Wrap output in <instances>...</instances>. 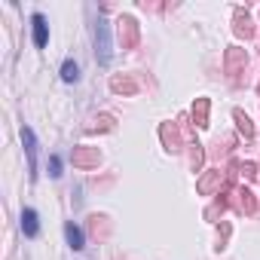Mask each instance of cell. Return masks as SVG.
<instances>
[{
	"mask_svg": "<svg viewBox=\"0 0 260 260\" xmlns=\"http://www.w3.org/2000/svg\"><path fill=\"white\" fill-rule=\"evenodd\" d=\"M223 68H226V77H230L233 83H239V74L248 68V52L239 49V46H230L226 55H223Z\"/></svg>",
	"mask_w": 260,
	"mask_h": 260,
	"instance_id": "cell-1",
	"label": "cell"
},
{
	"mask_svg": "<svg viewBox=\"0 0 260 260\" xmlns=\"http://www.w3.org/2000/svg\"><path fill=\"white\" fill-rule=\"evenodd\" d=\"M226 202H230V208H236L239 214H251V211L257 208V202H254V193H251L248 187H230V193H226Z\"/></svg>",
	"mask_w": 260,
	"mask_h": 260,
	"instance_id": "cell-2",
	"label": "cell"
},
{
	"mask_svg": "<svg viewBox=\"0 0 260 260\" xmlns=\"http://www.w3.org/2000/svg\"><path fill=\"white\" fill-rule=\"evenodd\" d=\"M116 34H119L122 49H135V46H138V22H135L132 16H122V19L116 22Z\"/></svg>",
	"mask_w": 260,
	"mask_h": 260,
	"instance_id": "cell-3",
	"label": "cell"
},
{
	"mask_svg": "<svg viewBox=\"0 0 260 260\" xmlns=\"http://www.w3.org/2000/svg\"><path fill=\"white\" fill-rule=\"evenodd\" d=\"M95 52H98V61L101 64H107L110 61V34H107V22L104 19H98V25H95Z\"/></svg>",
	"mask_w": 260,
	"mask_h": 260,
	"instance_id": "cell-4",
	"label": "cell"
},
{
	"mask_svg": "<svg viewBox=\"0 0 260 260\" xmlns=\"http://www.w3.org/2000/svg\"><path fill=\"white\" fill-rule=\"evenodd\" d=\"M22 144L28 153V175H31V181H37V141H34V132L28 125L22 128Z\"/></svg>",
	"mask_w": 260,
	"mask_h": 260,
	"instance_id": "cell-5",
	"label": "cell"
},
{
	"mask_svg": "<svg viewBox=\"0 0 260 260\" xmlns=\"http://www.w3.org/2000/svg\"><path fill=\"white\" fill-rule=\"evenodd\" d=\"M101 162L98 147H74V166L77 169H95Z\"/></svg>",
	"mask_w": 260,
	"mask_h": 260,
	"instance_id": "cell-6",
	"label": "cell"
},
{
	"mask_svg": "<svg viewBox=\"0 0 260 260\" xmlns=\"http://www.w3.org/2000/svg\"><path fill=\"white\" fill-rule=\"evenodd\" d=\"M159 138H162L166 150H172V153L181 150V132H178L175 122H162V125H159Z\"/></svg>",
	"mask_w": 260,
	"mask_h": 260,
	"instance_id": "cell-7",
	"label": "cell"
},
{
	"mask_svg": "<svg viewBox=\"0 0 260 260\" xmlns=\"http://www.w3.org/2000/svg\"><path fill=\"white\" fill-rule=\"evenodd\" d=\"M233 31H236V37H245V40H251V37H254L251 16H248L245 10H236V13H233Z\"/></svg>",
	"mask_w": 260,
	"mask_h": 260,
	"instance_id": "cell-8",
	"label": "cell"
},
{
	"mask_svg": "<svg viewBox=\"0 0 260 260\" xmlns=\"http://www.w3.org/2000/svg\"><path fill=\"white\" fill-rule=\"evenodd\" d=\"M31 25H34V46L43 49V46L49 43V25H46V16L37 13V16L31 19Z\"/></svg>",
	"mask_w": 260,
	"mask_h": 260,
	"instance_id": "cell-9",
	"label": "cell"
},
{
	"mask_svg": "<svg viewBox=\"0 0 260 260\" xmlns=\"http://www.w3.org/2000/svg\"><path fill=\"white\" fill-rule=\"evenodd\" d=\"M220 184H223V175H220V169H217V172H208L196 187H199V193H202V196H214Z\"/></svg>",
	"mask_w": 260,
	"mask_h": 260,
	"instance_id": "cell-10",
	"label": "cell"
},
{
	"mask_svg": "<svg viewBox=\"0 0 260 260\" xmlns=\"http://www.w3.org/2000/svg\"><path fill=\"white\" fill-rule=\"evenodd\" d=\"M110 89H113L116 95H135V92H138V83H135L132 77H113V80H110Z\"/></svg>",
	"mask_w": 260,
	"mask_h": 260,
	"instance_id": "cell-11",
	"label": "cell"
},
{
	"mask_svg": "<svg viewBox=\"0 0 260 260\" xmlns=\"http://www.w3.org/2000/svg\"><path fill=\"white\" fill-rule=\"evenodd\" d=\"M208 107H211L208 98H196V101H193V122H196L199 128L208 125Z\"/></svg>",
	"mask_w": 260,
	"mask_h": 260,
	"instance_id": "cell-12",
	"label": "cell"
},
{
	"mask_svg": "<svg viewBox=\"0 0 260 260\" xmlns=\"http://www.w3.org/2000/svg\"><path fill=\"white\" fill-rule=\"evenodd\" d=\"M233 119H236V125H239V132L245 135V141H251V138H254V122H251V116L236 107V110H233Z\"/></svg>",
	"mask_w": 260,
	"mask_h": 260,
	"instance_id": "cell-13",
	"label": "cell"
},
{
	"mask_svg": "<svg viewBox=\"0 0 260 260\" xmlns=\"http://www.w3.org/2000/svg\"><path fill=\"white\" fill-rule=\"evenodd\" d=\"M22 233L25 236H37L40 233V223H37V211L34 208H25L22 211Z\"/></svg>",
	"mask_w": 260,
	"mask_h": 260,
	"instance_id": "cell-14",
	"label": "cell"
},
{
	"mask_svg": "<svg viewBox=\"0 0 260 260\" xmlns=\"http://www.w3.org/2000/svg\"><path fill=\"white\" fill-rule=\"evenodd\" d=\"M64 236H68V245H71L74 251H83V233H80V226L64 223Z\"/></svg>",
	"mask_w": 260,
	"mask_h": 260,
	"instance_id": "cell-15",
	"label": "cell"
},
{
	"mask_svg": "<svg viewBox=\"0 0 260 260\" xmlns=\"http://www.w3.org/2000/svg\"><path fill=\"white\" fill-rule=\"evenodd\" d=\"M113 122H116V119H113L110 113H101V116H98V119H95L89 128H92V132H110V128H113Z\"/></svg>",
	"mask_w": 260,
	"mask_h": 260,
	"instance_id": "cell-16",
	"label": "cell"
},
{
	"mask_svg": "<svg viewBox=\"0 0 260 260\" xmlns=\"http://www.w3.org/2000/svg\"><path fill=\"white\" fill-rule=\"evenodd\" d=\"M61 80H64V83H77V80H80L77 61H64V64H61Z\"/></svg>",
	"mask_w": 260,
	"mask_h": 260,
	"instance_id": "cell-17",
	"label": "cell"
},
{
	"mask_svg": "<svg viewBox=\"0 0 260 260\" xmlns=\"http://www.w3.org/2000/svg\"><path fill=\"white\" fill-rule=\"evenodd\" d=\"M202 162H205L202 144H193V153H190V166H193V172H199V169H202Z\"/></svg>",
	"mask_w": 260,
	"mask_h": 260,
	"instance_id": "cell-18",
	"label": "cell"
},
{
	"mask_svg": "<svg viewBox=\"0 0 260 260\" xmlns=\"http://www.w3.org/2000/svg\"><path fill=\"white\" fill-rule=\"evenodd\" d=\"M236 172H239V175H245V178L251 181V178L257 175V166H254V162H236Z\"/></svg>",
	"mask_w": 260,
	"mask_h": 260,
	"instance_id": "cell-19",
	"label": "cell"
},
{
	"mask_svg": "<svg viewBox=\"0 0 260 260\" xmlns=\"http://www.w3.org/2000/svg\"><path fill=\"white\" fill-rule=\"evenodd\" d=\"M49 175L52 178H61V159L58 156H49Z\"/></svg>",
	"mask_w": 260,
	"mask_h": 260,
	"instance_id": "cell-20",
	"label": "cell"
},
{
	"mask_svg": "<svg viewBox=\"0 0 260 260\" xmlns=\"http://www.w3.org/2000/svg\"><path fill=\"white\" fill-rule=\"evenodd\" d=\"M257 92H260V86H257Z\"/></svg>",
	"mask_w": 260,
	"mask_h": 260,
	"instance_id": "cell-21",
	"label": "cell"
}]
</instances>
